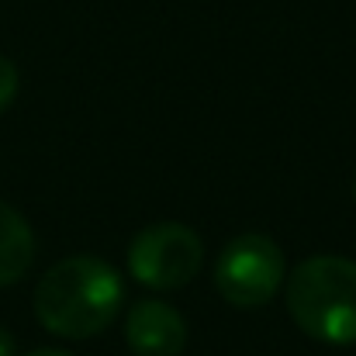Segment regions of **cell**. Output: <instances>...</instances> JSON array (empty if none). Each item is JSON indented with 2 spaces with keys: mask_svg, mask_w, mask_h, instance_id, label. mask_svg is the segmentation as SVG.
Masks as SVG:
<instances>
[{
  "mask_svg": "<svg viewBox=\"0 0 356 356\" xmlns=\"http://www.w3.org/2000/svg\"><path fill=\"white\" fill-rule=\"evenodd\" d=\"M124 284L97 256H70L42 273L35 287V318L63 339H90L121 312Z\"/></svg>",
  "mask_w": 356,
  "mask_h": 356,
  "instance_id": "1",
  "label": "cell"
},
{
  "mask_svg": "<svg viewBox=\"0 0 356 356\" xmlns=\"http://www.w3.org/2000/svg\"><path fill=\"white\" fill-rule=\"evenodd\" d=\"M294 325L329 346H356V263L346 256H308L287 277Z\"/></svg>",
  "mask_w": 356,
  "mask_h": 356,
  "instance_id": "2",
  "label": "cell"
},
{
  "mask_svg": "<svg viewBox=\"0 0 356 356\" xmlns=\"http://www.w3.org/2000/svg\"><path fill=\"white\" fill-rule=\"evenodd\" d=\"M287 263L270 236H236L215 263V287L236 308H263L284 287Z\"/></svg>",
  "mask_w": 356,
  "mask_h": 356,
  "instance_id": "3",
  "label": "cell"
},
{
  "mask_svg": "<svg viewBox=\"0 0 356 356\" xmlns=\"http://www.w3.org/2000/svg\"><path fill=\"white\" fill-rule=\"evenodd\" d=\"M204 266V242L180 222H159L142 229L128 245V270L149 291H177L191 284Z\"/></svg>",
  "mask_w": 356,
  "mask_h": 356,
  "instance_id": "4",
  "label": "cell"
},
{
  "mask_svg": "<svg viewBox=\"0 0 356 356\" xmlns=\"http://www.w3.org/2000/svg\"><path fill=\"white\" fill-rule=\"evenodd\" d=\"M124 339L135 356H180L187 346V322L173 305L142 298L124 315Z\"/></svg>",
  "mask_w": 356,
  "mask_h": 356,
  "instance_id": "5",
  "label": "cell"
},
{
  "mask_svg": "<svg viewBox=\"0 0 356 356\" xmlns=\"http://www.w3.org/2000/svg\"><path fill=\"white\" fill-rule=\"evenodd\" d=\"M35 263V232L24 215L0 201V287L17 284Z\"/></svg>",
  "mask_w": 356,
  "mask_h": 356,
  "instance_id": "6",
  "label": "cell"
},
{
  "mask_svg": "<svg viewBox=\"0 0 356 356\" xmlns=\"http://www.w3.org/2000/svg\"><path fill=\"white\" fill-rule=\"evenodd\" d=\"M17 87H21V76H17V66L7 59V56H0V115L14 104V97H17Z\"/></svg>",
  "mask_w": 356,
  "mask_h": 356,
  "instance_id": "7",
  "label": "cell"
},
{
  "mask_svg": "<svg viewBox=\"0 0 356 356\" xmlns=\"http://www.w3.org/2000/svg\"><path fill=\"white\" fill-rule=\"evenodd\" d=\"M0 356H17V346H14V336L0 325Z\"/></svg>",
  "mask_w": 356,
  "mask_h": 356,
  "instance_id": "8",
  "label": "cell"
},
{
  "mask_svg": "<svg viewBox=\"0 0 356 356\" xmlns=\"http://www.w3.org/2000/svg\"><path fill=\"white\" fill-rule=\"evenodd\" d=\"M28 356H70V353H63V350H35V353H28Z\"/></svg>",
  "mask_w": 356,
  "mask_h": 356,
  "instance_id": "9",
  "label": "cell"
},
{
  "mask_svg": "<svg viewBox=\"0 0 356 356\" xmlns=\"http://www.w3.org/2000/svg\"><path fill=\"white\" fill-rule=\"evenodd\" d=\"M353 197H356V180H353Z\"/></svg>",
  "mask_w": 356,
  "mask_h": 356,
  "instance_id": "10",
  "label": "cell"
}]
</instances>
